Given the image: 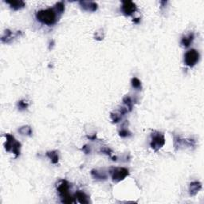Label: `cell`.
<instances>
[{
  "mask_svg": "<svg viewBox=\"0 0 204 204\" xmlns=\"http://www.w3.org/2000/svg\"><path fill=\"white\" fill-rule=\"evenodd\" d=\"M111 118H112V121H113L114 123H117V122H119L121 120V115H120V114L112 113L111 114Z\"/></svg>",
  "mask_w": 204,
  "mask_h": 204,
  "instance_id": "cell-22",
  "label": "cell"
},
{
  "mask_svg": "<svg viewBox=\"0 0 204 204\" xmlns=\"http://www.w3.org/2000/svg\"><path fill=\"white\" fill-rule=\"evenodd\" d=\"M6 3L10 4V7L14 10H19L25 6V2L23 1H6Z\"/></svg>",
  "mask_w": 204,
  "mask_h": 204,
  "instance_id": "cell-12",
  "label": "cell"
},
{
  "mask_svg": "<svg viewBox=\"0 0 204 204\" xmlns=\"http://www.w3.org/2000/svg\"><path fill=\"white\" fill-rule=\"evenodd\" d=\"M82 151H84V152L85 153V154H88V153H90V151H91L90 147H88V145H84V146H83V147H82Z\"/></svg>",
  "mask_w": 204,
  "mask_h": 204,
  "instance_id": "cell-24",
  "label": "cell"
},
{
  "mask_svg": "<svg viewBox=\"0 0 204 204\" xmlns=\"http://www.w3.org/2000/svg\"><path fill=\"white\" fill-rule=\"evenodd\" d=\"M101 151L103 153H104V154H106V155H109V156H111L112 150L110 149V148H108V147H105V148H103V149H101Z\"/></svg>",
  "mask_w": 204,
  "mask_h": 204,
  "instance_id": "cell-23",
  "label": "cell"
},
{
  "mask_svg": "<svg viewBox=\"0 0 204 204\" xmlns=\"http://www.w3.org/2000/svg\"><path fill=\"white\" fill-rule=\"evenodd\" d=\"M109 173L114 182H119L129 175L128 170L124 167H111Z\"/></svg>",
  "mask_w": 204,
  "mask_h": 204,
  "instance_id": "cell-4",
  "label": "cell"
},
{
  "mask_svg": "<svg viewBox=\"0 0 204 204\" xmlns=\"http://www.w3.org/2000/svg\"><path fill=\"white\" fill-rule=\"evenodd\" d=\"M199 53L196 49H190L184 55L185 64L189 67L194 66L199 60Z\"/></svg>",
  "mask_w": 204,
  "mask_h": 204,
  "instance_id": "cell-6",
  "label": "cell"
},
{
  "mask_svg": "<svg viewBox=\"0 0 204 204\" xmlns=\"http://www.w3.org/2000/svg\"><path fill=\"white\" fill-rule=\"evenodd\" d=\"M165 144V138L163 134L155 131L154 133L151 134V140L150 143V146L152 149L157 151L159 148L163 147Z\"/></svg>",
  "mask_w": 204,
  "mask_h": 204,
  "instance_id": "cell-5",
  "label": "cell"
},
{
  "mask_svg": "<svg viewBox=\"0 0 204 204\" xmlns=\"http://www.w3.org/2000/svg\"><path fill=\"white\" fill-rule=\"evenodd\" d=\"M119 135H120V136H121V137H128V136H130L131 134L128 130L121 129L119 131Z\"/></svg>",
  "mask_w": 204,
  "mask_h": 204,
  "instance_id": "cell-21",
  "label": "cell"
},
{
  "mask_svg": "<svg viewBox=\"0 0 204 204\" xmlns=\"http://www.w3.org/2000/svg\"><path fill=\"white\" fill-rule=\"evenodd\" d=\"M123 102L126 104L127 108H128V111H131V109H132V101H131V97L126 96L123 99Z\"/></svg>",
  "mask_w": 204,
  "mask_h": 204,
  "instance_id": "cell-18",
  "label": "cell"
},
{
  "mask_svg": "<svg viewBox=\"0 0 204 204\" xmlns=\"http://www.w3.org/2000/svg\"><path fill=\"white\" fill-rule=\"evenodd\" d=\"M136 10H137V6L131 1H123L122 2L121 10L125 15H131L134 12L136 11Z\"/></svg>",
  "mask_w": 204,
  "mask_h": 204,
  "instance_id": "cell-7",
  "label": "cell"
},
{
  "mask_svg": "<svg viewBox=\"0 0 204 204\" xmlns=\"http://www.w3.org/2000/svg\"><path fill=\"white\" fill-rule=\"evenodd\" d=\"M87 137H88V139H92V140H94L95 139H96V134H93V135H88Z\"/></svg>",
  "mask_w": 204,
  "mask_h": 204,
  "instance_id": "cell-25",
  "label": "cell"
},
{
  "mask_svg": "<svg viewBox=\"0 0 204 204\" xmlns=\"http://www.w3.org/2000/svg\"><path fill=\"white\" fill-rule=\"evenodd\" d=\"M57 190L61 197V202L64 203H73V198L69 194V185L66 180H61L57 186Z\"/></svg>",
  "mask_w": 204,
  "mask_h": 204,
  "instance_id": "cell-2",
  "label": "cell"
},
{
  "mask_svg": "<svg viewBox=\"0 0 204 204\" xmlns=\"http://www.w3.org/2000/svg\"><path fill=\"white\" fill-rule=\"evenodd\" d=\"M202 189V184L200 182L194 181V182H190V186H189V192L191 196H194L199 190Z\"/></svg>",
  "mask_w": 204,
  "mask_h": 204,
  "instance_id": "cell-9",
  "label": "cell"
},
{
  "mask_svg": "<svg viewBox=\"0 0 204 204\" xmlns=\"http://www.w3.org/2000/svg\"><path fill=\"white\" fill-rule=\"evenodd\" d=\"M80 5L84 10L87 11H96L97 10V4L94 2H87V1H80Z\"/></svg>",
  "mask_w": 204,
  "mask_h": 204,
  "instance_id": "cell-8",
  "label": "cell"
},
{
  "mask_svg": "<svg viewBox=\"0 0 204 204\" xmlns=\"http://www.w3.org/2000/svg\"><path fill=\"white\" fill-rule=\"evenodd\" d=\"M193 40H194V33H189L187 36L182 37L181 40V45L184 47H188L192 43Z\"/></svg>",
  "mask_w": 204,
  "mask_h": 204,
  "instance_id": "cell-10",
  "label": "cell"
},
{
  "mask_svg": "<svg viewBox=\"0 0 204 204\" xmlns=\"http://www.w3.org/2000/svg\"><path fill=\"white\" fill-rule=\"evenodd\" d=\"M46 156L49 157V159H50L51 162L53 164H56V163H58V159L59 157L58 155H57V152L56 151H48L46 153Z\"/></svg>",
  "mask_w": 204,
  "mask_h": 204,
  "instance_id": "cell-14",
  "label": "cell"
},
{
  "mask_svg": "<svg viewBox=\"0 0 204 204\" xmlns=\"http://www.w3.org/2000/svg\"><path fill=\"white\" fill-rule=\"evenodd\" d=\"M28 103L26 101H25V100H20V101H18V107L19 109L22 110V109H26V108H28Z\"/></svg>",
  "mask_w": 204,
  "mask_h": 204,
  "instance_id": "cell-20",
  "label": "cell"
},
{
  "mask_svg": "<svg viewBox=\"0 0 204 204\" xmlns=\"http://www.w3.org/2000/svg\"><path fill=\"white\" fill-rule=\"evenodd\" d=\"M18 131L23 135H31L32 129L29 126H23L18 129Z\"/></svg>",
  "mask_w": 204,
  "mask_h": 204,
  "instance_id": "cell-16",
  "label": "cell"
},
{
  "mask_svg": "<svg viewBox=\"0 0 204 204\" xmlns=\"http://www.w3.org/2000/svg\"><path fill=\"white\" fill-rule=\"evenodd\" d=\"M139 21H140V18H135V19H133V22H135V23L139 22Z\"/></svg>",
  "mask_w": 204,
  "mask_h": 204,
  "instance_id": "cell-26",
  "label": "cell"
},
{
  "mask_svg": "<svg viewBox=\"0 0 204 204\" xmlns=\"http://www.w3.org/2000/svg\"><path fill=\"white\" fill-rule=\"evenodd\" d=\"M57 13L54 8H48L36 13V18L42 24L52 26L57 22Z\"/></svg>",
  "mask_w": 204,
  "mask_h": 204,
  "instance_id": "cell-1",
  "label": "cell"
},
{
  "mask_svg": "<svg viewBox=\"0 0 204 204\" xmlns=\"http://www.w3.org/2000/svg\"><path fill=\"white\" fill-rule=\"evenodd\" d=\"M5 136L6 139V142L5 143L6 150L7 151H11L15 155V157H18L20 154V147H21L20 143L17 141L14 136L10 134H6Z\"/></svg>",
  "mask_w": 204,
  "mask_h": 204,
  "instance_id": "cell-3",
  "label": "cell"
},
{
  "mask_svg": "<svg viewBox=\"0 0 204 204\" xmlns=\"http://www.w3.org/2000/svg\"><path fill=\"white\" fill-rule=\"evenodd\" d=\"M131 85L132 87L136 89H139V88H141V82H140V80H139L136 77H133V78L131 79Z\"/></svg>",
  "mask_w": 204,
  "mask_h": 204,
  "instance_id": "cell-19",
  "label": "cell"
},
{
  "mask_svg": "<svg viewBox=\"0 0 204 204\" xmlns=\"http://www.w3.org/2000/svg\"><path fill=\"white\" fill-rule=\"evenodd\" d=\"M54 9L58 14H62L64 10H65V5H64L62 2H59L55 5Z\"/></svg>",
  "mask_w": 204,
  "mask_h": 204,
  "instance_id": "cell-17",
  "label": "cell"
},
{
  "mask_svg": "<svg viewBox=\"0 0 204 204\" xmlns=\"http://www.w3.org/2000/svg\"><path fill=\"white\" fill-rule=\"evenodd\" d=\"M91 175L96 180H105L106 178H107V175L104 173L98 171L97 170H92Z\"/></svg>",
  "mask_w": 204,
  "mask_h": 204,
  "instance_id": "cell-13",
  "label": "cell"
},
{
  "mask_svg": "<svg viewBox=\"0 0 204 204\" xmlns=\"http://www.w3.org/2000/svg\"><path fill=\"white\" fill-rule=\"evenodd\" d=\"M75 195H76V198H77L78 202H80V203H88V202H89L88 196H87L86 194H84L83 191L77 190L76 194H75Z\"/></svg>",
  "mask_w": 204,
  "mask_h": 204,
  "instance_id": "cell-11",
  "label": "cell"
},
{
  "mask_svg": "<svg viewBox=\"0 0 204 204\" xmlns=\"http://www.w3.org/2000/svg\"><path fill=\"white\" fill-rule=\"evenodd\" d=\"M12 38H14V33L13 32H11L9 29H6V32L4 33L3 36L2 37V41L3 42H9L10 40H11Z\"/></svg>",
  "mask_w": 204,
  "mask_h": 204,
  "instance_id": "cell-15",
  "label": "cell"
}]
</instances>
